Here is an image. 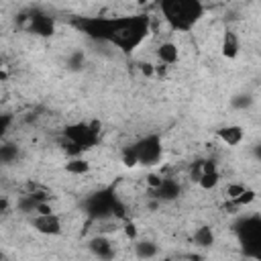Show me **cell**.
<instances>
[{
	"mask_svg": "<svg viewBox=\"0 0 261 261\" xmlns=\"http://www.w3.org/2000/svg\"><path fill=\"white\" fill-rule=\"evenodd\" d=\"M259 56H261V49H259Z\"/></svg>",
	"mask_w": 261,
	"mask_h": 261,
	"instance_id": "cell-34",
	"label": "cell"
},
{
	"mask_svg": "<svg viewBox=\"0 0 261 261\" xmlns=\"http://www.w3.org/2000/svg\"><path fill=\"white\" fill-rule=\"evenodd\" d=\"M37 202L31 198V194H27V196H21L19 198V204H17V208H19V213H23V215H29V213H37Z\"/></svg>",
	"mask_w": 261,
	"mask_h": 261,
	"instance_id": "cell-16",
	"label": "cell"
},
{
	"mask_svg": "<svg viewBox=\"0 0 261 261\" xmlns=\"http://www.w3.org/2000/svg\"><path fill=\"white\" fill-rule=\"evenodd\" d=\"M35 215L47 217V215H56V213H54V208H51V204H49V202H43V204H39V206H37V213H35Z\"/></svg>",
	"mask_w": 261,
	"mask_h": 261,
	"instance_id": "cell-26",
	"label": "cell"
},
{
	"mask_svg": "<svg viewBox=\"0 0 261 261\" xmlns=\"http://www.w3.org/2000/svg\"><path fill=\"white\" fill-rule=\"evenodd\" d=\"M162 261H174V259H162Z\"/></svg>",
	"mask_w": 261,
	"mask_h": 261,
	"instance_id": "cell-33",
	"label": "cell"
},
{
	"mask_svg": "<svg viewBox=\"0 0 261 261\" xmlns=\"http://www.w3.org/2000/svg\"><path fill=\"white\" fill-rule=\"evenodd\" d=\"M219 182H221V174H219V172H215V174H202L198 186H200L202 190H213V188L219 186Z\"/></svg>",
	"mask_w": 261,
	"mask_h": 261,
	"instance_id": "cell-17",
	"label": "cell"
},
{
	"mask_svg": "<svg viewBox=\"0 0 261 261\" xmlns=\"http://www.w3.org/2000/svg\"><path fill=\"white\" fill-rule=\"evenodd\" d=\"M31 227L41 233V235H47V237H58L62 235V219L58 215H47V217H41V215H35V219H31Z\"/></svg>",
	"mask_w": 261,
	"mask_h": 261,
	"instance_id": "cell-4",
	"label": "cell"
},
{
	"mask_svg": "<svg viewBox=\"0 0 261 261\" xmlns=\"http://www.w3.org/2000/svg\"><path fill=\"white\" fill-rule=\"evenodd\" d=\"M123 164H125L127 168H137V166H139V158H137V153H135L133 147L125 149V153H123Z\"/></svg>",
	"mask_w": 261,
	"mask_h": 261,
	"instance_id": "cell-20",
	"label": "cell"
},
{
	"mask_svg": "<svg viewBox=\"0 0 261 261\" xmlns=\"http://www.w3.org/2000/svg\"><path fill=\"white\" fill-rule=\"evenodd\" d=\"M88 249H90L92 255L98 257L100 261H111V259L115 257V247H113V243H111L107 237H102V235L92 237V239L88 241Z\"/></svg>",
	"mask_w": 261,
	"mask_h": 261,
	"instance_id": "cell-5",
	"label": "cell"
},
{
	"mask_svg": "<svg viewBox=\"0 0 261 261\" xmlns=\"http://www.w3.org/2000/svg\"><path fill=\"white\" fill-rule=\"evenodd\" d=\"M64 135L70 143L78 145L80 149H92L96 143H98V137L90 131V125L88 123H74V125H68L64 129Z\"/></svg>",
	"mask_w": 261,
	"mask_h": 261,
	"instance_id": "cell-3",
	"label": "cell"
},
{
	"mask_svg": "<svg viewBox=\"0 0 261 261\" xmlns=\"http://www.w3.org/2000/svg\"><path fill=\"white\" fill-rule=\"evenodd\" d=\"M135 255L141 261H151L160 255V247L155 245L153 241H137L135 243Z\"/></svg>",
	"mask_w": 261,
	"mask_h": 261,
	"instance_id": "cell-9",
	"label": "cell"
},
{
	"mask_svg": "<svg viewBox=\"0 0 261 261\" xmlns=\"http://www.w3.org/2000/svg\"><path fill=\"white\" fill-rule=\"evenodd\" d=\"M255 155H257V158H259V160H261V145H259V147L255 149Z\"/></svg>",
	"mask_w": 261,
	"mask_h": 261,
	"instance_id": "cell-31",
	"label": "cell"
},
{
	"mask_svg": "<svg viewBox=\"0 0 261 261\" xmlns=\"http://www.w3.org/2000/svg\"><path fill=\"white\" fill-rule=\"evenodd\" d=\"M137 235H139L137 225H135V223H127V225H125V237L131 239V241H137Z\"/></svg>",
	"mask_w": 261,
	"mask_h": 261,
	"instance_id": "cell-25",
	"label": "cell"
},
{
	"mask_svg": "<svg viewBox=\"0 0 261 261\" xmlns=\"http://www.w3.org/2000/svg\"><path fill=\"white\" fill-rule=\"evenodd\" d=\"M219 137H221V141H223L225 145L237 147V145L245 139V131H243V127H239V125H227V127H221V129H219Z\"/></svg>",
	"mask_w": 261,
	"mask_h": 261,
	"instance_id": "cell-6",
	"label": "cell"
},
{
	"mask_svg": "<svg viewBox=\"0 0 261 261\" xmlns=\"http://www.w3.org/2000/svg\"><path fill=\"white\" fill-rule=\"evenodd\" d=\"M66 172L72 176H86L90 172V162L84 158H72L66 162Z\"/></svg>",
	"mask_w": 261,
	"mask_h": 261,
	"instance_id": "cell-12",
	"label": "cell"
},
{
	"mask_svg": "<svg viewBox=\"0 0 261 261\" xmlns=\"http://www.w3.org/2000/svg\"><path fill=\"white\" fill-rule=\"evenodd\" d=\"M221 49H223V56H225L227 60H235V58L239 56V39H237V35H235L233 31H227V33H225Z\"/></svg>",
	"mask_w": 261,
	"mask_h": 261,
	"instance_id": "cell-10",
	"label": "cell"
},
{
	"mask_svg": "<svg viewBox=\"0 0 261 261\" xmlns=\"http://www.w3.org/2000/svg\"><path fill=\"white\" fill-rule=\"evenodd\" d=\"M19 155H21V149L15 145V143H5L3 147H0V162L3 164H15L19 160Z\"/></svg>",
	"mask_w": 261,
	"mask_h": 261,
	"instance_id": "cell-14",
	"label": "cell"
},
{
	"mask_svg": "<svg viewBox=\"0 0 261 261\" xmlns=\"http://www.w3.org/2000/svg\"><path fill=\"white\" fill-rule=\"evenodd\" d=\"M84 64H86V56H84V51H74V54L68 58V68L72 70V72H80L82 68H84Z\"/></svg>",
	"mask_w": 261,
	"mask_h": 261,
	"instance_id": "cell-18",
	"label": "cell"
},
{
	"mask_svg": "<svg viewBox=\"0 0 261 261\" xmlns=\"http://www.w3.org/2000/svg\"><path fill=\"white\" fill-rule=\"evenodd\" d=\"M139 70H141V74L143 76H147V78H151V76H155V66L153 64H139Z\"/></svg>",
	"mask_w": 261,
	"mask_h": 261,
	"instance_id": "cell-27",
	"label": "cell"
},
{
	"mask_svg": "<svg viewBox=\"0 0 261 261\" xmlns=\"http://www.w3.org/2000/svg\"><path fill=\"white\" fill-rule=\"evenodd\" d=\"M231 107L235 111H247L253 107V96L251 94H237L231 98Z\"/></svg>",
	"mask_w": 261,
	"mask_h": 261,
	"instance_id": "cell-15",
	"label": "cell"
},
{
	"mask_svg": "<svg viewBox=\"0 0 261 261\" xmlns=\"http://www.w3.org/2000/svg\"><path fill=\"white\" fill-rule=\"evenodd\" d=\"M166 21L176 31H188L204 15V7L196 0H180V3H166L164 7Z\"/></svg>",
	"mask_w": 261,
	"mask_h": 261,
	"instance_id": "cell-1",
	"label": "cell"
},
{
	"mask_svg": "<svg viewBox=\"0 0 261 261\" xmlns=\"http://www.w3.org/2000/svg\"><path fill=\"white\" fill-rule=\"evenodd\" d=\"M194 243H196L198 247H202V249L213 247V245H215V233H213V229H211V227H200V229H196V233H194Z\"/></svg>",
	"mask_w": 261,
	"mask_h": 261,
	"instance_id": "cell-13",
	"label": "cell"
},
{
	"mask_svg": "<svg viewBox=\"0 0 261 261\" xmlns=\"http://www.w3.org/2000/svg\"><path fill=\"white\" fill-rule=\"evenodd\" d=\"M202 162H204V160H196V162L190 166V180H192L194 184H198L200 178H202Z\"/></svg>",
	"mask_w": 261,
	"mask_h": 261,
	"instance_id": "cell-22",
	"label": "cell"
},
{
	"mask_svg": "<svg viewBox=\"0 0 261 261\" xmlns=\"http://www.w3.org/2000/svg\"><path fill=\"white\" fill-rule=\"evenodd\" d=\"M215 172H219V166H217L215 160H204L202 162V174H215Z\"/></svg>",
	"mask_w": 261,
	"mask_h": 261,
	"instance_id": "cell-24",
	"label": "cell"
},
{
	"mask_svg": "<svg viewBox=\"0 0 261 261\" xmlns=\"http://www.w3.org/2000/svg\"><path fill=\"white\" fill-rule=\"evenodd\" d=\"M31 31L35 35H41V37H49L56 33V23L54 19H49L45 15H39V17H31Z\"/></svg>",
	"mask_w": 261,
	"mask_h": 261,
	"instance_id": "cell-7",
	"label": "cell"
},
{
	"mask_svg": "<svg viewBox=\"0 0 261 261\" xmlns=\"http://www.w3.org/2000/svg\"><path fill=\"white\" fill-rule=\"evenodd\" d=\"M255 198H257V194H255V190H251V188H247L237 200H231L237 208H243V206H249V204H253L255 202Z\"/></svg>",
	"mask_w": 261,
	"mask_h": 261,
	"instance_id": "cell-19",
	"label": "cell"
},
{
	"mask_svg": "<svg viewBox=\"0 0 261 261\" xmlns=\"http://www.w3.org/2000/svg\"><path fill=\"white\" fill-rule=\"evenodd\" d=\"M11 121H13V117H11V115H3V123H0V133H3V135L9 131Z\"/></svg>",
	"mask_w": 261,
	"mask_h": 261,
	"instance_id": "cell-29",
	"label": "cell"
},
{
	"mask_svg": "<svg viewBox=\"0 0 261 261\" xmlns=\"http://www.w3.org/2000/svg\"><path fill=\"white\" fill-rule=\"evenodd\" d=\"M164 180H166V178H162V176H158V174H147V186H149L151 190H160V188L164 186Z\"/></svg>",
	"mask_w": 261,
	"mask_h": 261,
	"instance_id": "cell-23",
	"label": "cell"
},
{
	"mask_svg": "<svg viewBox=\"0 0 261 261\" xmlns=\"http://www.w3.org/2000/svg\"><path fill=\"white\" fill-rule=\"evenodd\" d=\"M137 158H139V166H155L160 164L162 155H164V147H162V137L160 135H147L141 141H137L133 145Z\"/></svg>",
	"mask_w": 261,
	"mask_h": 261,
	"instance_id": "cell-2",
	"label": "cell"
},
{
	"mask_svg": "<svg viewBox=\"0 0 261 261\" xmlns=\"http://www.w3.org/2000/svg\"><path fill=\"white\" fill-rule=\"evenodd\" d=\"M158 58H160V62L166 64V66L178 64V60H180V51H178L176 43H172V41L162 43V45L158 47Z\"/></svg>",
	"mask_w": 261,
	"mask_h": 261,
	"instance_id": "cell-8",
	"label": "cell"
},
{
	"mask_svg": "<svg viewBox=\"0 0 261 261\" xmlns=\"http://www.w3.org/2000/svg\"><path fill=\"white\" fill-rule=\"evenodd\" d=\"M0 80H3V82H7L9 80V72L3 68V70H0Z\"/></svg>",
	"mask_w": 261,
	"mask_h": 261,
	"instance_id": "cell-30",
	"label": "cell"
},
{
	"mask_svg": "<svg viewBox=\"0 0 261 261\" xmlns=\"http://www.w3.org/2000/svg\"><path fill=\"white\" fill-rule=\"evenodd\" d=\"M88 125H90V131H92V133H94L96 137H98V135L102 133V123H100L98 119H94V121H90Z\"/></svg>",
	"mask_w": 261,
	"mask_h": 261,
	"instance_id": "cell-28",
	"label": "cell"
},
{
	"mask_svg": "<svg viewBox=\"0 0 261 261\" xmlns=\"http://www.w3.org/2000/svg\"><path fill=\"white\" fill-rule=\"evenodd\" d=\"M180 192H182V188L176 180H164V186L160 190H155L160 200H176L180 196Z\"/></svg>",
	"mask_w": 261,
	"mask_h": 261,
	"instance_id": "cell-11",
	"label": "cell"
},
{
	"mask_svg": "<svg viewBox=\"0 0 261 261\" xmlns=\"http://www.w3.org/2000/svg\"><path fill=\"white\" fill-rule=\"evenodd\" d=\"M255 259H257V261H261V253H259V255H255Z\"/></svg>",
	"mask_w": 261,
	"mask_h": 261,
	"instance_id": "cell-32",
	"label": "cell"
},
{
	"mask_svg": "<svg viewBox=\"0 0 261 261\" xmlns=\"http://www.w3.org/2000/svg\"><path fill=\"white\" fill-rule=\"evenodd\" d=\"M245 190H247V188H245L243 184H229L225 194H227V198H229V200H237Z\"/></svg>",
	"mask_w": 261,
	"mask_h": 261,
	"instance_id": "cell-21",
	"label": "cell"
}]
</instances>
